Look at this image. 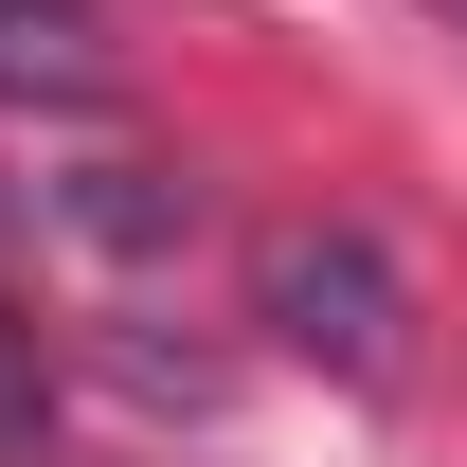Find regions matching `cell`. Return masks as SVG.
<instances>
[{
	"label": "cell",
	"mask_w": 467,
	"mask_h": 467,
	"mask_svg": "<svg viewBox=\"0 0 467 467\" xmlns=\"http://www.w3.org/2000/svg\"><path fill=\"white\" fill-rule=\"evenodd\" d=\"M252 306H270L288 359H324V378H359V396L413 378V288H396V252H378L359 216H288L270 252H252Z\"/></svg>",
	"instance_id": "cell-1"
},
{
	"label": "cell",
	"mask_w": 467,
	"mask_h": 467,
	"mask_svg": "<svg viewBox=\"0 0 467 467\" xmlns=\"http://www.w3.org/2000/svg\"><path fill=\"white\" fill-rule=\"evenodd\" d=\"M109 0H0V109H109Z\"/></svg>",
	"instance_id": "cell-2"
},
{
	"label": "cell",
	"mask_w": 467,
	"mask_h": 467,
	"mask_svg": "<svg viewBox=\"0 0 467 467\" xmlns=\"http://www.w3.org/2000/svg\"><path fill=\"white\" fill-rule=\"evenodd\" d=\"M36 431H55V396H36V324L0 306V467H36Z\"/></svg>",
	"instance_id": "cell-3"
},
{
	"label": "cell",
	"mask_w": 467,
	"mask_h": 467,
	"mask_svg": "<svg viewBox=\"0 0 467 467\" xmlns=\"http://www.w3.org/2000/svg\"><path fill=\"white\" fill-rule=\"evenodd\" d=\"M431 18H450V36H467V0H431Z\"/></svg>",
	"instance_id": "cell-4"
},
{
	"label": "cell",
	"mask_w": 467,
	"mask_h": 467,
	"mask_svg": "<svg viewBox=\"0 0 467 467\" xmlns=\"http://www.w3.org/2000/svg\"><path fill=\"white\" fill-rule=\"evenodd\" d=\"M36 467H55V450H36Z\"/></svg>",
	"instance_id": "cell-5"
}]
</instances>
